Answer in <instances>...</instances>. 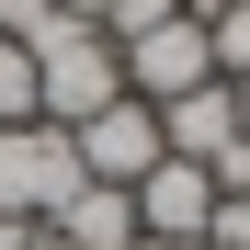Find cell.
<instances>
[{"mask_svg": "<svg viewBox=\"0 0 250 250\" xmlns=\"http://www.w3.org/2000/svg\"><path fill=\"white\" fill-rule=\"evenodd\" d=\"M0 250H34V228H23V216H0Z\"/></svg>", "mask_w": 250, "mask_h": 250, "instance_id": "12", "label": "cell"}, {"mask_svg": "<svg viewBox=\"0 0 250 250\" xmlns=\"http://www.w3.org/2000/svg\"><path fill=\"white\" fill-rule=\"evenodd\" d=\"M68 250H125V239H137V193H114V182H80L68 205H57V216H46Z\"/></svg>", "mask_w": 250, "mask_h": 250, "instance_id": "7", "label": "cell"}, {"mask_svg": "<svg viewBox=\"0 0 250 250\" xmlns=\"http://www.w3.org/2000/svg\"><path fill=\"white\" fill-rule=\"evenodd\" d=\"M46 23H57V0H0V34H12V46H34Z\"/></svg>", "mask_w": 250, "mask_h": 250, "instance_id": "11", "label": "cell"}, {"mask_svg": "<svg viewBox=\"0 0 250 250\" xmlns=\"http://www.w3.org/2000/svg\"><path fill=\"white\" fill-rule=\"evenodd\" d=\"M205 80H216V34H205L193 12H171L159 34L125 46V91L137 103H182V91H205Z\"/></svg>", "mask_w": 250, "mask_h": 250, "instance_id": "4", "label": "cell"}, {"mask_svg": "<svg viewBox=\"0 0 250 250\" xmlns=\"http://www.w3.org/2000/svg\"><path fill=\"white\" fill-rule=\"evenodd\" d=\"M205 216H216V171H193V159H159V171L137 182V239L205 250Z\"/></svg>", "mask_w": 250, "mask_h": 250, "instance_id": "5", "label": "cell"}, {"mask_svg": "<svg viewBox=\"0 0 250 250\" xmlns=\"http://www.w3.org/2000/svg\"><path fill=\"white\" fill-rule=\"evenodd\" d=\"M34 250H68V239H57V228H34Z\"/></svg>", "mask_w": 250, "mask_h": 250, "instance_id": "15", "label": "cell"}, {"mask_svg": "<svg viewBox=\"0 0 250 250\" xmlns=\"http://www.w3.org/2000/svg\"><path fill=\"white\" fill-rule=\"evenodd\" d=\"M68 193H80V148H68V125H0V216L46 228Z\"/></svg>", "mask_w": 250, "mask_h": 250, "instance_id": "2", "label": "cell"}, {"mask_svg": "<svg viewBox=\"0 0 250 250\" xmlns=\"http://www.w3.org/2000/svg\"><path fill=\"white\" fill-rule=\"evenodd\" d=\"M159 148H171V159H193V171H216V159L239 148V91H228V80H205V91L159 103Z\"/></svg>", "mask_w": 250, "mask_h": 250, "instance_id": "6", "label": "cell"}, {"mask_svg": "<svg viewBox=\"0 0 250 250\" xmlns=\"http://www.w3.org/2000/svg\"><path fill=\"white\" fill-rule=\"evenodd\" d=\"M34 91H46V125H91L103 103H125V46L103 23H46L34 34Z\"/></svg>", "mask_w": 250, "mask_h": 250, "instance_id": "1", "label": "cell"}, {"mask_svg": "<svg viewBox=\"0 0 250 250\" xmlns=\"http://www.w3.org/2000/svg\"><path fill=\"white\" fill-rule=\"evenodd\" d=\"M68 148H80V182H114V193H137L159 159H171V148H159V103H137V91L103 103L91 125H68Z\"/></svg>", "mask_w": 250, "mask_h": 250, "instance_id": "3", "label": "cell"}, {"mask_svg": "<svg viewBox=\"0 0 250 250\" xmlns=\"http://www.w3.org/2000/svg\"><path fill=\"white\" fill-rule=\"evenodd\" d=\"M205 34H216V80H250V0H228Z\"/></svg>", "mask_w": 250, "mask_h": 250, "instance_id": "9", "label": "cell"}, {"mask_svg": "<svg viewBox=\"0 0 250 250\" xmlns=\"http://www.w3.org/2000/svg\"><path fill=\"white\" fill-rule=\"evenodd\" d=\"M57 12H68V23H103V0H57Z\"/></svg>", "mask_w": 250, "mask_h": 250, "instance_id": "13", "label": "cell"}, {"mask_svg": "<svg viewBox=\"0 0 250 250\" xmlns=\"http://www.w3.org/2000/svg\"><path fill=\"white\" fill-rule=\"evenodd\" d=\"M125 250H171V239H125Z\"/></svg>", "mask_w": 250, "mask_h": 250, "instance_id": "16", "label": "cell"}, {"mask_svg": "<svg viewBox=\"0 0 250 250\" xmlns=\"http://www.w3.org/2000/svg\"><path fill=\"white\" fill-rule=\"evenodd\" d=\"M228 91H239V137H250V80H228Z\"/></svg>", "mask_w": 250, "mask_h": 250, "instance_id": "14", "label": "cell"}, {"mask_svg": "<svg viewBox=\"0 0 250 250\" xmlns=\"http://www.w3.org/2000/svg\"><path fill=\"white\" fill-rule=\"evenodd\" d=\"M171 12H182V0H103V34H114V46H137V34H159Z\"/></svg>", "mask_w": 250, "mask_h": 250, "instance_id": "10", "label": "cell"}, {"mask_svg": "<svg viewBox=\"0 0 250 250\" xmlns=\"http://www.w3.org/2000/svg\"><path fill=\"white\" fill-rule=\"evenodd\" d=\"M0 125H46V91H34V46L0 34Z\"/></svg>", "mask_w": 250, "mask_h": 250, "instance_id": "8", "label": "cell"}]
</instances>
